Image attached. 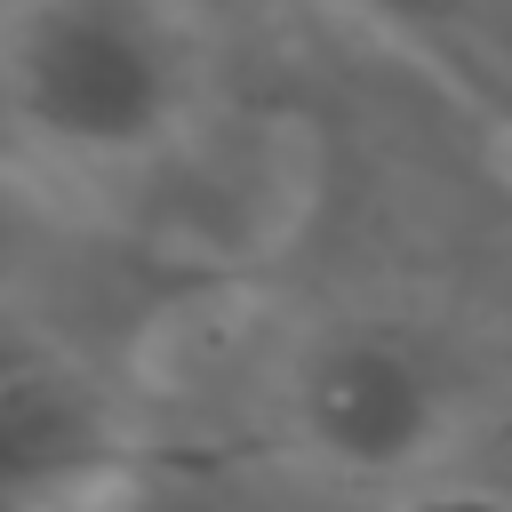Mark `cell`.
<instances>
[{
  "label": "cell",
  "mask_w": 512,
  "mask_h": 512,
  "mask_svg": "<svg viewBox=\"0 0 512 512\" xmlns=\"http://www.w3.org/2000/svg\"><path fill=\"white\" fill-rule=\"evenodd\" d=\"M376 32H392L400 48L432 56L440 72H464L472 88H496V64H488V32H496V8L488 0H352Z\"/></svg>",
  "instance_id": "4"
},
{
  "label": "cell",
  "mask_w": 512,
  "mask_h": 512,
  "mask_svg": "<svg viewBox=\"0 0 512 512\" xmlns=\"http://www.w3.org/2000/svg\"><path fill=\"white\" fill-rule=\"evenodd\" d=\"M136 432L112 384L40 336H0V512H88L120 488Z\"/></svg>",
  "instance_id": "3"
},
{
  "label": "cell",
  "mask_w": 512,
  "mask_h": 512,
  "mask_svg": "<svg viewBox=\"0 0 512 512\" xmlns=\"http://www.w3.org/2000/svg\"><path fill=\"white\" fill-rule=\"evenodd\" d=\"M200 104L184 0H24L0 32V112L24 144L128 168L168 152Z\"/></svg>",
  "instance_id": "1"
},
{
  "label": "cell",
  "mask_w": 512,
  "mask_h": 512,
  "mask_svg": "<svg viewBox=\"0 0 512 512\" xmlns=\"http://www.w3.org/2000/svg\"><path fill=\"white\" fill-rule=\"evenodd\" d=\"M464 416L456 360L400 320H336L288 368V432L344 480L424 472Z\"/></svg>",
  "instance_id": "2"
}]
</instances>
